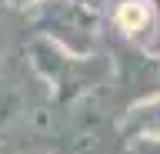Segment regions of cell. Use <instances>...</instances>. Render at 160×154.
<instances>
[{
	"instance_id": "7a4b0ae2",
	"label": "cell",
	"mask_w": 160,
	"mask_h": 154,
	"mask_svg": "<svg viewBox=\"0 0 160 154\" xmlns=\"http://www.w3.org/2000/svg\"><path fill=\"white\" fill-rule=\"evenodd\" d=\"M123 137L130 141H160V94L133 104L123 117Z\"/></svg>"
},
{
	"instance_id": "6da1fadb",
	"label": "cell",
	"mask_w": 160,
	"mask_h": 154,
	"mask_svg": "<svg viewBox=\"0 0 160 154\" xmlns=\"http://www.w3.org/2000/svg\"><path fill=\"white\" fill-rule=\"evenodd\" d=\"M43 37L60 44L73 57L93 54V17L80 3H53L43 20Z\"/></svg>"
},
{
	"instance_id": "277c9868",
	"label": "cell",
	"mask_w": 160,
	"mask_h": 154,
	"mask_svg": "<svg viewBox=\"0 0 160 154\" xmlns=\"http://www.w3.org/2000/svg\"><path fill=\"white\" fill-rule=\"evenodd\" d=\"M17 104H20V97H17V91H10V87H0V127L13 117V111H17Z\"/></svg>"
},
{
	"instance_id": "5b68a950",
	"label": "cell",
	"mask_w": 160,
	"mask_h": 154,
	"mask_svg": "<svg viewBox=\"0 0 160 154\" xmlns=\"http://www.w3.org/2000/svg\"><path fill=\"white\" fill-rule=\"evenodd\" d=\"M133 154H160V141H133Z\"/></svg>"
},
{
	"instance_id": "8992f818",
	"label": "cell",
	"mask_w": 160,
	"mask_h": 154,
	"mask_svg": "<svg viewBox=\"0 0 160 154\" xmlns=\"http://www.w3.org/2000/svg\"><path fill=\"white\" fill-rule=\"evenodd\" d=\"M7 3H13V7H33V3H40V0H7Z\"/></svg>"
},
{
	"instance_id": "3957f363",
	"label": "cell",
	"mask_w": 160,
	"mask_h": 154,
	"mask_svg": "<svg viewBox=\"0 0 160 154\" xmlns=\"http://www.w3.org/2000/svg\"><path fill=\"white\" fill-rule=\"evenodd\" d=\"M110 20L117 24L120 34L140 37L153 27V7L150 0H110Z\"/></svg>"
}]
</instances>
